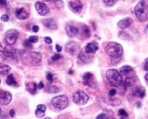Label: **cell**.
<instances>
[{
  "label": "cell",
  "instance_id": "cell-1",
  "mask_svg": "<svg viewBox=\"0 0 148 119\" xmlns=\"http://www.w3.org/2000/svg\"><path fill=\"white\" fill-rule=\"evenodd\" d=\"M106 52L110 57L119 58L123 55V49L122 46L117 42H110L106 47Z\"/></svg>",
  "mask_w": 148,
  "mask_h": 119
},
{
  "label": "cell",
  "instance_id": "cell-2",
  "mask_svg": "<svg viewBox=\"0 0 148 119\" xmlns=\"http://www.w3.org/2000/svg\"><path fill=\"white\" fill-rule=\"evenodd\" d=\"M134 13L136 17L141 21L148 19V6L143 0L139 1L134 8Z\"/></svg>",
  "mask_w": 148,
  "mask_h": 119
},
{
  "label": "cell",
  "instance_id": "cell-3",
  "mask_svg": "<svg viewBox=\"0 0 148 119\" xmlns=\"http://www.w3.org/2000/svg\"><path fill=\"white\" fill-rule=\"evenodd\" d=\"M106 77L113 86L119 87L122 83V77L119 71L115 69H111L107 71Z\"/></svg>",
  "mask_w": 148,
  "mask_h": 119
},
{
  "label": "cell",
  "instance_id": "cell-4",
  "mask_svg": "<svg viewBox=\"0 0 148 119\" xmlns=\"http://www.w3.org/2000/svg\"><path fill=\"white\" fill-rule=\"evenodd\" d=\"M52 104L56 109L63 110L66 109L68 105V98L66 95H61L54 97L52 100Z\"/></svg>",
  "mask_w": 148,
  "mask_h": 119
},
{
  "label": "cell",
  "instance_id": "cell-5",
  "mask_svg": "<svg viewBox=\"0 0 148 119\" xmlns=\"http://www.w3.org/2000/svg\"><path fill=\"white\" fill-rule=\"evenodd\" d=\"M89 99L88 95L81 90L78 91L73 97V101L75 104L82 106L87 103Z\"/></svg>",
  "mask_w": 148,
  "mask_h": 119
},
{
  "label": "cell",
  "instance_id": "cell-6",
  "mask_svg": "<svg viewBox=\"0 0 148 119\" xmlns=\"http://www.w3.org/2000/svg\"><path fill=\"white\" fill-rule=\"evenodd\" d=\"M11 100L12 95L8 91L0 89V104L3 105H7Z\"/></svg>",
  "mask_w": 148,
  "mask_h": 119
},
{
  "label": "cell",
  "instance_id": "cell-7",
  "mask_svg": "<svg viewBox=\"0 0 148 119\" xmlns=\"http://www.w3.org/2000/svg\"><path fill=\"white\" fill-rule=\"evenodd\" d=\"M68 4L71 10L75 13H80L82 10L83 6L80 0H71Z\"/></svg>",
  "mask_w": 148,
  "mask_h": 119
},
{
  "label": "cell",
  "instance_id": "cell-8",
  "mask_svg": "<svg viewBox=\"0 0 148 119\" xmlns=\"http://www.w3.org/2000/svg\"><path fill=\"white\" fill-rule=\"evenodd\" d=\"M18 33L14 30H9L5 35V41L8 45H13L17 39Z\"/></svg>",
  "mask_w": 148,
  "mask_h": 119
},
{
  "label": "cell",
  "instance_id": "cell-9",
  "mask_svg": "<svg viewBox=\"0 0 148 119\" xmlns=\"http://www.w3.org/2000/svg\"><path fill=\"white\" fill-rule=\"evenodd\" d=\"M82 79L84 84L85 85L92 86L96 83V80L94 75L90 72L84 73L82 76Z\"/></svg>",
  "mask_w": 148,
  "mask_h": 119
},
{
  "label": "cell",
  "instance_id": "cell-10",
  "mask_svg": "<svg viewBox=\"0 0 148 119\" xmlns=\"http://www.w3.org/2000/svg\"><path fill=\"white\" fill-rule=\"evenodd\" d=\"M80 50L79 46L74 42H70L66 45V51L72 55H75Z\"/></svg>",
  "mask_w": 148,
  "mask_h": 119
},
{
  "label": "cell",
  "instance_id": "cell-11",
  "mask_svg": "<svg viewBox=\"0 0 148 119\" xmlns=\"http://www.w3.org/2000/svg\"><path fill=\"white\" fill-rule=\"evenodd\" d=\"M35 8L38 13L41 16H45L47 15L49 12V8L43 2H37L35 4Z\"/></svg>",
  "mask_w": 148,
  "mask_h": 119
},
{
  "label": "cell",
  "instance_id": "cell-12",
  "mask_svg": "<svg viewBox=\"0 0 148 119\" xmlns=\"http://www.w3.org/2000/svg\"><path fill=\"white\" fill-rule=\"evenodd\" d=\"M42 23L46 28L51 30L57 29L58 27L56 21L52 18L43 19L42 20Z\"/></svg>",
  "mask_w": 148,
  "mask_h": 119
},
{
  "label": "cell",
  "instance_id": "cell-13",
  "mask_svg": "<svg viewBox=\"0 0 148 119\" xmlns=\"http://www.w3.org/2000/svg\"><path fill=\"white\" fill-rule=\"evenodd\" d=\"M15 14L16 17L21 20H26L29 17V13L24 8H17L16 10Z\"/></svg>",
  "mask_w": 148,
  "mask_h": 119
},
{
  "label": "cell",
  "instance_id": "cell-14",
  "mask_svg": "<svg viewBox=\"0 0 148 119\" xmlns=\"http://www.w3.org/2000/svg\"><path fill=\"white\" fill-rule=\"evenodd\" d=\"M133 93L134 95H135V96H136L138 98H143L146 95L145 88L140 86H135L133 89Z\"/></svg>",
  "mask_w": 148,
  "mask_h": 119
},
{
  "label": "cell",
  "instance_id": "cell-15",
  "mask_svg": "<svg viewBox=\"0 0 148 119\" xmlns=\"http://www.w3.org/2000/svg\"><path fill=\"white\" fill-rule=\"evenodd\" d=\"M133 23V20L132 18L128 17L126 19H123L120 20L118 23L117 25L120 29H126L128 28L129 26H130Z\"/></svg>",
  "mask_w": 148,
  "mask_h": 119
},
{
  "label": "cell",
  "instance_id": "cell-16",
  "mask_svg": "<svg viewBox=\"0 0 148 119\" xmlns=\"http://www.w3.org/2000/svg\"><path fill=\"white\" fill-rule=\"evenodd\" d=\"M93 56L91 55L90 53H83L80 52L79 54V59L82 62H84L85 63H89L91 62L92 60Z\"/></svg>",
  "mask_w": 148,
  "mask_h": 119
},
{
  "label": "cell",
  "instance_id": "cell-17",
  "mask_svg": "<svg viewBox=\"0 0 148 119\" xmlns=\"http://www.w3.org/2000/svg\"><path fill=\"white\" fill-rule=\"evenodd\" d=\"M99 48V46H98V44L95 42H92L91 43H89L85 46V52L87 53L92 54L95 53Z\"/></svg>",
  "mask_w": 148,
  "mask_h": 119
},
{
  "label": "cell",
  "instance_id": "cell-18",
  "mask_svg": "<svg viewBox=\"0 0 148 119\" xmlns=\"http://www.w3.org/2000/svg\"><path fill=\"white\" fill-rule=\"evenodd\" d=\"M67 35L71 38H74L77 36L78 33V29L73 26L67 25L65 28Z\"/></svg>",
  "mask_w": 148,
  "mask_h": 119
},
{
  "label": "cell",
  "instance_id": "cell-19",
  "mask_svg": "<svg viewBox=\"0 0 148 119\" xmlns=\"http://www.w3.org/2000/svg\"><path fill=\"white\" fill-rule=\"evenodd\" d=\"M6 83L8 85L14 88H17L18 86V83L13 74H10L8 75L6 79Z\"/></svg>",
  "mask_w": 148,
  "mask_h": 119
},
{
  "label": "cell",
  "instance_id": "cell-20",
  "mask_svg": "<svg viewBox=\"0 0 148 119\" xmlns=\"http://www.w3.org/2000/svg\"><path fill=\"white\" fill-rule=\"evenodd\" d=\"M32 62L34 64L39 63L42 60V54L38 52H33L30 54Z\"/></svg>",
  "mask_w": 148,
  "mask_h": 119
},
{
  "label": "cell",
  "instance_id": "cell-21",
  "mask_svg": "<svg viewBox=\"0 0 148 119\" xmlns=\"http://www.w3.org/2000/svg\"><path fill=\"white\" fill-rule=\"evenodd\" d=\"M16 51L14 48L11 47V45H7L4 51V55L7 57H13L15 55Z\"/></svg>",
  "mask_w": 148,
  "mask_h": 119
},
{
  "label": "cell",
  "instance_id": "cell-22",
  "mask_svg": "<svg viewBox=\"0 0 148 119\" xmlns=\"http://www.w3.org/2000/svg\"><path fill=\"white\" fill-rule=\"evenodd\" d=\"M120 73L123 75H128L133 73V68L130 66H123L120 69Z\"/></svg>",
  "mask_w": 148,
  "mask_h": 119
},
{
  "label": "cell",
  "instance_id": "cell-23",
  "mask_svg": "<svg viewBox=\"0 0 148 119\" xmlns=\"http://www.w3.org/2000/svg\"><path fill=\"white\" fill-rule=\"evenodd\" d=\"M45 91L47 93H57L59 92V89L57 86L52 85V83L47 84L45 87Z\"/></svg>",
  "mask_w": 148,
  "mask_h": 119
},
{
  "label": "cell",
  "instance_id": "cell-24",
  "mask_svg": "<svg viewBox=\"0 0 148 119\" xmlns=\"http://www.w3.org/2000/svg\"><path fill=\"white\" fill-rule=\"evenodd\" d=\"M27 90L32 95H34L37 91V85L34 82H29L26 84Z\"/></svg>",
  "mask_w": 148,
  "mask_h": 119
},
{
  "label": "cell",
  "instance_id": "cell-25",
  "mask_svg": "<svg viewBox=\"0 0 148 119\" xmlns=\"http://www.w3.org/2000/svg\"><path fill=\"white\" fill-rule=\"evenodd\" d=\"M11 70V67L5 64H0V75L5 76L7 75Z\"/></svg>",
  "mask_w": 148,
  "mask_h": 119
},
{
  "label": "cell",
  "instance_id": "cell-26",
  "mask_svg": "<svg viewBox=\"0 0 148 119\" xmlns=\"http://www.w3.org/2000/svg\"><path fill=\"white\" fill-rule=\"evenodd\" d=\"M134 84V80L131 78V77H127L125 81V83H124V85H125V87L126 88V89H130L131 88H132Z\"/></svg>",
  "mask_w": 148,
  "mask_h": 119
},
{
  "label": "cell",
  "instance_id": "cell-27",
  "mask_svg": "<svg viewBox=\"0 0 148 119\" xmlns=\"http://www.w3.org/2000/svg\"><path fill=\"white\" fill-rule=\"evenodd\" d=\"M82 33L85 38H90L91 34V30H90V28L88 26L84 25L82 28Z\"/></svg>",
  "mask_w": 148,
  "mask_h": 119
},
{
  "label": "cell",
  "instance_id": "cell-28",
  "mask_svg": "<svg viewBox=\"0 0 148 119\" xmlns=\"http://www.w3.org/2000/svg\"><path fill=\"white\" fill-rule=\"evenodd\" d=\"M13 2V0H0V6L2 7H8Z\"/></svg>",
  "mask_w": 148,
  "mask_h": 119
},
{
  "label": "cell",
  "instance_id": "cell-29",
  "mask_svg": "<svg viewBox=\"0 0 148 119\" xmlns=\"http://www.w3.org/2000/svg\"><path fill=\"white\" fill-rule=\"evenodd\" d=\"M119 37L121 38V39H124V40H129L130 38L129 35H128L127 33H126V32H123V31L120 32L119 33Z\"/></svg>",
  "mask_w": 148,
  "mask_h": 119
},
{
  "label": "cell",
  "instance_id": "cell-30",
  "mask_svg": "<svg viewBox=\"0 0 148 119\" xmlns=\"http://www.w3.org/2000/svg\"><path fill=\"white\" fill-rule=\"evenodd\" d=\"M23 46L24 47H25L26 48H28V49H31L33 47L32 42H31L29 41V39H26L25 41H24Z\"/></svg>",
  "mask_w": 148,
  "mask_h": 119
},
{
  "label": "cell",
  "instance_id": "cell-31",
  "mask_svg": "<svg viewBox=\"0 0 148 119\" xmlns=\"http://www.w3.org/2000/svg\"><path fill=\"white\" fill-rule=\"evenodd\" d=\"M117 0H103V3L107 6H113L115 4Z\"/></svg>",
  "mask_w": 148,
  "mask_h": 119
},
{
  "label": "cell",
  "instance_id": "cell-32",
  "mask_svg": "<svg viewBox=\"0 0 148 119\" xmlns=\"http://www.w3.org/2000/svg\"><path fill=\"white\" fill-rule=\"evenodd\" d=\"M119 116L120 117V118H127L129 116L127 113L123 109H120L119 111Z\"/></svg>",
  "mask_w": 148,
  "mask_h": 119
},
{
  "label": "cell",
  "instance_id": "cell-33",
  "mask_svg": "<svg viewBox=\"0 0 148 119\" xmlns=\"http://www.w3.org/2000/svg\"><path fill=\"white\" fill-rule=\"evenodd\" d=\"M45 111H42V110H40L39 109H37L35 111V114H36V117H38V118L43 117L45 116Z\"/></svg>",
  "mask_w": 148,
  "mask_h": 119
},
{
  "label": "cell",
  "instance_id": "cell-34",
  "mask_svg": "<svg viewBox=\"0 0 148 119\" xmlns=\"http://www.w3.org/2000/svg\"><path fill=\"white\" fill-rule=\"evenodd\" d=\"M121 103V101L117 98L110 100V104L112 105H113V106H117V105H120Z\"/></svg>",
  "mask_w": 148,
  "mask_h": 119
},
{
  "label": "cell",
  "instance_id": "cell-35",
  "mask_svg": "<svg viewBox=\"0 0 148 119\" xmlns=\"http://www.w3.org/2000/svg\"><path fill=\"white\" fill-rule=\"evenodd\" d=\"M46 79H47V80L48 81V82L49 83H52L53 81V75L52 73L51 72H49L47 74V76H46Z\"/></svg>",
  "mask_w": 148,
  "mask_h": 119
},
{
  "label": "cell",
  "instance_id": "cell-36",
  "mask_svg": "<svg viewBox=\"0 0 148 119\" xmlns=\"http://www.w3.org/2000/svg\"><path fill=\"white\" fill-rule=\"evenodd\" d=\"M29 39L31 42L36 43L37 42H38L39 38H38V37H37V36H31V37H29Z\"/></svg>",
  "mask_w": 148,
  "mask_h": 119
},
{
  "label": "cell",
  "instance_id": "cell-37",
  "mask_svg": "<svg viewBox=\"0 0 148 119\" xmlns=\"http://www.w3.org/2000/svg\"><path fill=\"white\" fill-rule=\"evenodd\" d=\"M62 58V55L61 54H60L59 53L58 54H55L53 57H52V59L53 61H58L59 60V59H60V58Z\"/></svg>",
  "mask_w": 148,
  "mask_h": 119
},
{
  "label": "cell",
  "instance_id": "cell-38",
  "mask_svg": "<svg viewBox=\"0 0 148 119\" xmlns=\"http://www.w3.org/2000/svg\"><path fill=\"white\" fill-rule=\"evenodd\" d=\"M37 109L45 112L46 110V107L43 104H39L38 105V107H37Z\"/></svg>",
  "mask_w": 148,
  "mask_h": 119
},
{
  "label": "cell",
  "instance_id": "cell-39",
  "mask_svg": "<svg viewBox=\"0 0 148 119\" xmlns=\"http://www.w3.org/2000/svg\"><path fill=\"white\" fill-rule=\"evenodd\" d=\"M44 41H45V43L47 44H51L52 42V39H51L50 37H45Z\"/></svg>",
  "mask_w": 148,
  "mask_h": 119
},
{
  "label": "cell",
  "instance_id": "cell-40",
  "mask_svg": "<svg viewBox=\"0 0 148 119\" xmlns=\"http://www.w3.org/2000/svg\"><path fill=\"white\" fill-rule=\"evenodd\" d=\"M1 20L4 21V22H6V21H8L9 20V17L8 15H4L3 16H2L1 17Z\"/></svg>",
  "mask_w": 148,
  "mask_h": 119
},
{
  "label": "cell",
  "instance_id": "cell-41",
  "mask_svg": "<svg viewBox=\"0 0 148 119\" xmlns=\"http://www.w3.org/2000/svg\"><path fill=\"white\" fill-rule=\"evenodd\" d=\"M56 50L57 52L60 53L62 51V47L58 44H56Z\"/></svg>",
  "mask_w": 148,
  "mask_h": 119
},
{
  "label": "cell",
  "instance_id": "cell-42",
  "mask_svg": "<svg viewBox=\"0 0 148 119\" xmlns=\"http://www.w3.org/2000/svg\"><path fill=\"white\" fill-rule=\"evenodd\" d=\"M32 30H33V32L37 33V32H38V31H39V27L38 25H34V26H33Z\"/></svg>",
  "mask_w": 148,
  "mask_h": 119
},
{
  "label": "cell",
  "instance_id": "cell-43",
  "mask_svg": "<svg viewBox=\"0 0 148 119\" xmlns=\"http://www.w3.org/2000/svg\"><path fill=\"white\" fill-rule=\"evenodd\" d=\"M144 69L146 71L148 70V58L145 59V65H144Z\"/></svg>",
  "mask_w": 148,
  "mask_h": 119
},
{
  "label": "cell",
  "instance_id": "cell-44",
  "mask_svg": "<svg viewBox=\"0 0 148 119\" xmlns=\"http://www.w3.org/2000/svg\"><path fill=\"white\" fill-rule=\"evenodd\" d=\"M108 118V117H107V115L105 114H101L97 117V118Z\"/></svg>",
  "mask_w": 148,
  "mask_h": 119
},
{
  "label": "cell",
  "instance_id": "cell-45",
  "mask_svg": "<svg viewBox=\"0 0 148 119\" xmlns=\"http://www.w3.org/2000/svg\"><path fill=\"white\" fill-rule=\"evenodd\" d=\"M116 93V90H115V89L110 90V92H109V95H110V96H111V97H113Z\"/></svg>",
  "mask_w": 148,
  "mask_h": 119
},
{
  "label": "cell",
  "instance_id": "cell-46",
  "mask_svg": "<svg viewBox=\"0 0 148 119\" xmlns=\"http://www.w3.org/2000/svg\"><path fill=\"white\" fill-rule=\"evenodd\" d=\"M15 114H16V113H15V111H14V109H11L10 111V115L11 117H14V116H15Z\"/></svg>",
  "mask_w": 148,
  "mask_h": 119
},
{
  "label": "cell",
  "instance_id": "cell-47",
  "mask_svg": "<svg viewBox=\"0 0 148 119\" xmlns=\"http://www.w3.org/2000/svg\"><path fill=\"white\" fill-rule=\"evenodd\" d=\"M38 89H42L44 88V84H43V83L42 82H40L39 83V85H38Z\"/></svg>",
  "mask_w": 148,
  "mask_h": 119
},
{
  "label": "cell",
  "instance_id": "cell-48",
  "mask_svg": "<svg viewBox=\"0 0 148 119\" xmlns=\"http://www.w3.org/2000/svg\"><path fill=\"white\" fill-rule=\"evenodd\" d=\"M4 49L3 48L1 43H0V55L4 54Z\"/></svg>",
  "mask_w": 148,
  "mask_h": 119
},
{
  "label": "cell",
  "instance_id": "cell-49",
  "mask_svg": "<svg viewBox=\"0 0 148 119\" xmlns=\"http://www.w3.org/2000/svg\"><path fill=\"white\" fill-rule=\"evenodd\" d=\"M145 79H146V80H147V81H148V72L146 74V75H145Z\"/></svg>",
  "mask_w": 148,
  "mask_h": 119
},
{
  "label": "cell",
  "instance_id": "cell-50",
  "mask_svg": "<svg viewBox=\"0 0 148 119\" xmlns=\"http://www.w3.org/2000/svg\"><path fill=\"white\" fill-rule=\"evenodd\" d=\"M141 107V103L139 102L138 104V107H139H139Z\"/></svg>",
  "mask_w": 148,
  "mask_h": 119
},
{
  "label": "cell",
  "instance_id": "cell-51",
  "mask_svg": "<svg viewBox=\"0 0 148 119\" xmlns=\"http://www.w3.org/2000/svg\"><path fill=\"white\" fill-rule=\"evenodd\" d=\"M42 1H43L44 2H48V1H51V0H42Z\"/></svg>",
  "mask_w": 148,
  "mask_h": 119
},
{
  "label": "cell",
  "instance_id": "cell-52",
  "mask_svg": "<svg viewBox=\"0 0 148 119\" xmlns=\"http://www.w3.org/2000/svg\"><path fill=\"white\" fill-rule=\"evenodd\" d=\"M1 113H2V110H1V109H0V115L1 114Z\"/></svg>",
  "mask_w": 148,
  "mask_h": 119
},
{
  "label": "cell",
  "instance_id": "cell-53",
  "mask_svg": "<svg viewBox=\"0 0 148 119\" xmlns=\"http://www.w3.org/2000/svg\"><path fill=\"white\" fill-rule=\"evenodd\" d=\"M146 28H147V29H148V25H147V27H146Z\"/></svg>",
  "mask_w": 148,
  "mask_h": 119
},
{
  "label": "cell",
  "instance_id": "cell-54",
  "mask_svg": "<svg viewBox=\"0 0 148 119\" xmlns=\"http://www.w3.org/2000/svg\"><path fill=\"white\" fill-rule=\"evenodd\" d=\"M0 84H1V79H0Z\"/></svg>",
  "mask_w": 148,
  "mask_h": 119
}]
</instances>
